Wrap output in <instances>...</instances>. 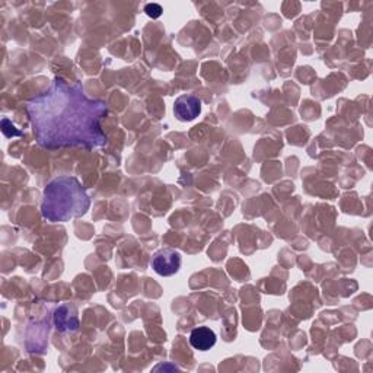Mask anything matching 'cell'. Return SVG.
Returning a JSON list of instances; mask_svg holds the SVG:
<instances>
[{"instance_id": "1", "label": "cell", "mask_w": 373, "mask_h": 373, "mask_svg": "<svg viewBox=\"0 0 373 373\" xmlns=\"http://www.w3.org/2000/svg\"><path fill=\"white\" fill-rule=\"evenodd\" d=\"M107 103L89 98L79 84L53 80L47 91L27 102V113L41 148H99L107 141L101 118Z\"/></svg>"}, {"instance_id": "2", "label": "cell", "mask_w": 373, "mask_h": 373, "mask_svg": "<svg viewBox=\"0 0 373 373\" xmlns=\"http://www.w3.org/2000/svg\"><path fill=\"white\" fill-rule=\"evenodd\" d=\"M91 198L84 185L75 177H60L47 184L41 201V215L49 222L65 223L84 216Z\"/></svg>"}, {"instance_id": "3", "label": "cell", "mask_w": 373, "mask_h": 373, "mask_svg": "<svg viewBox=\"0 0 373 373\" xmlns=\"http://www.w3.org/2000/svg\"><path fill=\"white\" fill-rule=\"evenodd\" d=\"M181 267V255L174 250L158 251L152 258V268L163 277H170L178 273Z\"/></svg>"}, {"instance_id": "4", "label": "cell", "mask_w": 373, "mask_h": 373, "mask_svg": "<svg viewBox=\"0 0 373 373\" xmlns=\"http://www.w3.org/2000/svg\"><path fill=\"white\" fill-rule=\"evenodd\" d=\"M174 114L182 122L193 121L201 114V101L196 95H182L174 103Z\"/></svg>"}, {"instance_id": "5", "label": "cell", "mask_w": 373, "mask_h": 373, "mask_svg": "<svg viewBox=\"0 0 373 373\" xmlns=\"http://www.w3.org/2000/svg\"><path fill=\"white\" fill-rule=\"evenodd\" d=\"M54 322L60 331H75L79 328V318L75 308L61 305L54 312Z\"/></svg>"}, {"instance_id": "6", "label": "cell", "mask_w": 373, "mask_h": 373, "mask_svg": "<svg viewBox=\"0 0 373 373\" xmlns=\"http://www.w3.org/2000/svg\"><path fill=\"white\" fill-rule=\"evenodd\" d=\"M216 334L215 331L210 329L209 327H198L194 328L190 334V344L200 351H207L210 350L216 344Z\"/></svg>"}, {"instance_id": "7", "label": "cell", "mask_w": 373, "mask_h": 373, "mask_svg": "<svg viewBox=\"0 0 373 373\" xmlns=\"http://www.w3.org/2000/svg\"><path fill=\"white\" fill-rule=\"evenodd\" d=\"M144 12H146L152 18H159L162 13V8L156 4H152V5H148L146 8H144Z\"/></svg>"}]
</instances>
